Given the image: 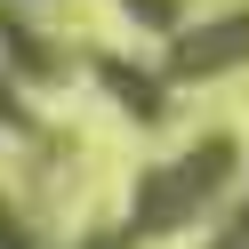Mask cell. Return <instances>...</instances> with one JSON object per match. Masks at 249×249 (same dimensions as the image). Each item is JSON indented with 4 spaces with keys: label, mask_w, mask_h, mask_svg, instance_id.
Returning <instances> with one entry per match:
<instances>
[{
    "label": "cell",
    "mask_w": 249,
    "mask_h": 249,
    "mask_svg": "<svg viewBox=\"0 0 249 249\" xmlns=\"http://www.w3.org/2000/svg\"><path fill=\"white\" fill-rule=\"evenodd\" d=\"M0 49L17 56L33 81H56V49H49L40 33H24V17H17V8H0Z\"/></svg>",
    "instance_id": "obj_4"
},
{
    "label": "cell",
    "mask_w": 249,
    "mask_h": 249,
    "mask_svg": "<svg viewBox=\"0 0 249 249\" xmlns=\"http://www.w3.org/2000/svg\"><path fill=\"white\" fill-rule=\"evenodd\" d=\"M233 137H201V145H185L177 161H153L145 177H137V201H129V241H161V233H177L185 217H201L217 193L233 185Z\"/></svg>",
    "instance_id": "obj_1"
},
{
    "label": "cell",
    "mask_w": 249,
    "mask_h": 249,
    "mask_svg": "<svg viewBox=\"0 0 249 249\" xmlns=\"http://www.w3.org/2000/svg\"><path fill=\"white\" fill-rule=\"evenodd\" d=\"M97 81H105V97H121L137 121H145V129H153V121H169V105H177V89H169L161 72L129 65V56H105V65H97Z\"/></svg>",
    "instance_id": "obj_3"
},
{
    "label": "cell",
    "mask_w": 249,
    "mask_h": 249,
    "mask_svg": "<svg viewBox=\"0 0 249 249\" xmlns=\"http://www.w3.org/2000/svg\"><path fill=\"white\" fill-rule=\"evenodd\" d=\"M209 249H249V201H241V209H233V217H225V233H217V241H209Z\"/></svg>",
    "instance_id": "obj_6"
},
{
    "label": "cell",
    "mask_w": 249,
    "mask_h": 249,
    "mask_svg": "<svg viewBox=\"0 0 249 249\" xmlns=\"http://www.w3.org/2000/svg\"><path fill=\"white\" fill-rule=\"evenodd\" d=\"M0 121H8V129H17V121H24V105L8 97V72H0Z\"/></svg>",
    "instance_id": "obj_8"
},
{
    "label": "cell",
    "mask_w": 249,
    "mask_h": 249,
    "mask_svg": "<svg viewBox=\"0 0 249 249\" xmlns=\"http://www.w3.org/2000/svg\"><path fill=\"white\" fill-rule=\"evenodd\" d=\"M0 249H33V233H24L17 217H8V201H0Z\"/></svg>",
    "instance_id": "obj_7"
},
{
    "label": "cell",
    "mask_w": 249,
    "mask_h": 249,
    "mask_svg": "<svg viewBox=\"0 0 249 249\" xmlns=\"http://www.w3.org/2000/svg\"><path fill=\"white\" fill-rule=\"evenodd\" d=\"M249 56V8H233V17H209V24H177L169 33V56H161V81H209V72L241 65Z\"/></svg>",
    "instance_id": "obj_2"
},
{
    "label": "cell",
    "mask_w": 249,
    "mask_h": 249,
    "mask_svg": "<svg viewBox=\"0 0 249 249\" xmlns=\"http://www.w3.org/2000/svg\"><path fill=\"white\" fill-rule=\"evenodd\" d=\"M121 8H129L137 24H153V33H177L185 24V0H121Z\"/></svg>",
    "instance_id": "obj_5"
}]
</instances>
